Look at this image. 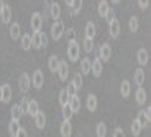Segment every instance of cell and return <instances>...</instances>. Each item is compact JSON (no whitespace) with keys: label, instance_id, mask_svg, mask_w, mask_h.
<instances>
[{"label":"cell","instance_id":"cb8c5ba5","mask_svg":"<svg viewBox=\"0 0 151 137\" xmlns=\"http://www.w3.org/2000/svg\"><path fill=\"white\" fill-rule=\"evenodd\" d=\"M10 114H12V121L20 122V119H22V109H20V106H18V104H13V106H12Z\"/></svg>","mask_w":151,"mask_h":137},{"label":"cell","instance_id":"c3c4849f","mask_svg":"<svg viewBox=\"0 0 151 137\" xmlns=\"http://www.w3.org/2000/svg\"><path fill=\"white\" fill-rule=\"evenodd\" d=\"M4 5H5L4 0H0V13H2V10H4Z\"/></svg>","mask_w":151,"mask_h":137},{"label":"cell","instance_id":"3957f363","mask_svg":"<svg viewBox=\"0 0 151 137\" xmlns=\"http://www.w3.org/2000/svg\"><path fill=\"white\" fill-rule=\"evenodd\" d=\"M31 84H33L36 89H41L43 84H45V74H43L41 69H35L33 76H31Z\"/></svg>","mask_w":151,"mask_h":137},{"label":"cell","instance_id":"2e32d148","mask_svg":"<svg viewBox=\"0 0 151 137\" xmlns=\"http://www.w3.org/2000/svg\"><path fill=\"white\" fill-rule=\"evenodd\" d=\"M120 94L122 98H130V94H132V83H130L128 79H123L120 84Z\"/></svg>","mask_w":151,"mask_h":137},{"label":"cell","instance_id":"836d02e7","mask_svg":"<svg viewBox=\"0 0 151 137\" xmlns=\"http://www.w3.org/2000/svg\"><path fill=\"white\" fill-rule=\"evenodd\" d=\"M82 48H84L86 53H91L92 50H94V40L86 36V38H84V43H82Z\"/></svg>","mask_w":151,"mask_h":137},{"label":"cell","instance_id":"f907efd6","mask_svg":"<svg viewBox=\"0 0 151 137\" xmlns=\"http://www.w3.org/2000/svg\"><path fill=\"white\" fill-rule=\"evenodd\" d=\"M110 2H112L113 5H117V4H120V0H110Z\"/></svg>","mask_w":151,"mask_h":137},{"label":"cell","instance_id":"4316f807","mask_svg":"<svg viewBox=\"0 0 151 137\" xmlns=\"http://www.w3.org/2000/svg\"><path fill=\"white\" fill-rule=\"evenodd\" d=\"M87 109L91 112H95V109H97V98H95V94L87 96Z\"/></svg>","mask_w":151,"mask_h":137},{"label":"cell","instance_id":"d6a6232c","mask_svg":"<svg viewBox=\"0 0 151 137\" xmlns=\"http://www.w3.org/2000/svg\"><path fill=\"white\" fill-rule=\"evenodd\" d=\"M69 98H71V96L68 94L66 88H64V89H61V91H59V104H61V107L66 106V104L69 103Z\"/></svg>","mask_w":151,"mask_h":137},{"label":"cell","instance_id":"30bf717a","mask_svg":"<svg viewBox=\"0 0 151 137\" xmlns=\"http://www.w3.org/2000/svg\"><path fill=\"white\" fill-rule=\"evenodd\" d=\"M12 94H13V91H12V86H10V84H8V83L2 84V103H4V104L10 103Z\"/></svg>","mask_w":151,"mask_h":137},{"label":"cell","instance_id":"ab89813d","mask_svg":"<svg viewBox=\"0 0 151 137\" xmlns=\"http://www.w3.org/2000/svg\"><path fill=\"white\" fill-rule=\"evenodd\" d=\"M71 7H72V13H77L81 10V7H82V0H72Z\"/></svg>","mask_w":151,"mask_h":137},{"label":"cell","instance_id":"603a6c76","mask_svg":"<svg viewBox=\"0 0 151 137\" xmlns=\"http://www.w3.org/2000/svg\"><path fill=\"white\" fill-rule=\"evenodd\" d=\"M58 66H59V58H58L56 55H51V56H49V60H48V68H49V71L56 73V71H58Z\"/></svg>","mask_w":151,"mask_h":137},{"label":"cell","instance_id":"74e56055","mask_svg":"<svg viewBox=\"0 0 151 137\" xmlns=\"http://www.w3.org/2000/svg\"><path fill=\"white\" fill-rule=\"evenodd\" d=\"M130 129H132V134H133V136L138 137V136L141 134V129H143V127H141L136 121H133V124H132V127H130Z\"/></svg>","mask_w":151,"mask_h":137},{"label":"cell","instance_id":"ee69618b","mask_svg":"<svg viewBox=\"0 0 151 137\" xmlns=\"http://www.w3.org/2000/svg\"><path fill=\"white\" fill-rule=\"evenodd\" d=\"M113 137H125L123 129H120V127H118V129H115V130H113Z\"/></svg>","mask_w":151,"mask_h":137},{"label":"cell","instance_id":"4dcf8cb0","mask_svg":"<svg viewBox=\"0 0 151 137\" xmlns=\"http://www.w3.org/2000/svg\"><path fill=\"white\" fill-rule=\"evenodd\" d=\"M109 2L107 0H102L100 4H99V8H97V12H99V15L100 17H105L107 15V12H109Z\"/></svg>","mask_w":151,"mask_h":137},{"label":"cell","instance_id":"ba28073f","mask_svg":"<svg viewBox=\"0 0 151 137\" xmlns=\"http://www.w3.org/2000/svg\"><path fill=\"white\" fill-rule=\"evenodd\" d=\"M120 31H122V25H120V22H118L117 18L109 23V33H110V36H112V38H118Z\"/></svg>","mask_w":151,"mask_h":137},{"label":"cell","instance_id":"5bb4252c","mask_svg":"<svg viewBox=\"0 0 151 137\" xmlns=\"http://www.w3.org/2000/svg\"><path fill=\"white\" fill-rule=\"evenodd\" d=\"M145 78H146V74H145V69H143V68H136V69H135V76H133V81H135V84L138 86V88H140V86H143Z\"/></svg>","mask_w":151,"mask_h":137},{"label":"cell","instance_id":"d590c367","mask_svg":"<svg viewBox=\"0 0 151 137\" xmlns=\"http://www.w3.org/2000/svg\"><path fill=\"white\" fill-rule=\"evenodd\" d=\"M31 48H41L40 46V31H33V35H31Z\"/></svg>","mask_w":151,"mask_h":137},{"label":"cell","instance_id":"f35d334b","mask_svg":"<svg viewBox=\"0 0 151 137\" xmlns=\"http://www.w3.org/2000/svg\"><path fill=\"white\" fill-rule=\"evenodd\" d=\"M40 46L41 48H46L48 46V35L45 31H40Z\"/></svg>","mask_w":151,"mask_h":137},{"label":"cell","instance_id":"8fae6325","mask_svg":"<svg viewBox=\"0 0 151 137\" xmlns=\"http://www.w3.org/2000/svg\"><path fill=\"white\" fill-rule=\"evenodd\" d=\"M49 17H51V18L53 20H59V17H61V7H59V4H58V2H51V4H49Z\"/></svg>","mask_w":151,"mask_h":137},{"label":"cell","instance_id":"60d3db41","mask_svg":"<svg viewBox=\"0 0 151 137\" xmlns=\"http://www.w3.org/2000/svg\"><path fill=\"white\" fill-rule=\"evenodd\" d=\"M28 101H30V99H28V98H22V103L18 104V106H20V109H22V114H27V107H28Z\"/></svg>","mask_w":151,"mask_h":137},{"label":"cell","instance_id":"816d5d0a","mask_svg":"<svg viewBox=\"0 0 151 137\" xmlns=\"http://www.w3.org/2000/svg\"><path fill=\"white\" fill-rule=\"evenodd\" d=\"M0 103H2V84H0Z\"/></svg>","mask_w":151,"mask_h":137},{"label":"cell","instance_id":"7bdbcfd3","mask_svg":"<svg viewBox=\"0 0 151 137\" xmlns=\"http://www.w3.org/2000/svg\"><path fill=\"white\" fill-rule=\"evenodd\" d=\"M66 91H68V94H69V96H74V94H77V89L74 88V84H72V83H69V86L66 88Z\"/></svg>","mask_w":151,"mask_h":137},{"label":"cell","instance_id":"9a60e30c","mask_svg":"<svg viewBox=\"0 0 151 137\" xmlns=\"http://www.w3.org/2000/svg\"><path fill=\"white\" fill-rule=\"evenodd\" d=\"M135 99H136V104H140V106H143V104L146 103L148 94H146V91H145L143 86H140V88L136 89V93H135Z\"/></svg>","mask_w":151,"mask_h":137},{"label":"cell","instance_id":"ffe728a7","mask_svg":"<svg viewBox=\"0 0 151 137\" xmlns=\"http://www.w3.org/2000/svg\"><path fill=\"white\" fill-rule=\"evenodd\" d=\"M0 17H2V23H4V25H7V23H10V20H12V8L8 7L7 4L4 5V10H2V13H0Z\"/></svg>","mask_w":151,"mask_h":137},{"label":"cell","instance_id":"277c9868","mask_svg":"<svg viewBox=\"0 0 151 137\" xmlns=\"http://www.w3.org/2000/svg\"><path fill=\"white\" fill-rule=\"evenodd\" d=\"M30 25H31V30H33V31H41L43 18H41V13H40V12H35L33 15H31Z\"/></svg>","mask_w":151,"mask_h":137},{"label":"cell","instance_id":"7dc6e473","mask_svg":"<svg viewBox=\"0 0 151 137\" xmlns=\"http://www.w3.org/2000/svg\"><path fill=\"white\" fill-rule=\"evenodd\" d=\"M68 36H69L71 40H74V38H72V36H74V28H69V31H68Z\"/></svg>","mask_w":151,"mask_h":137},{"label":"cell","instance_id":"8d00e7d4","mask_svg":"<svg viewBox=\"0 0 151 137\" xmlns=\"http://www.w3.org/2000/svg\"><path fill=\"white\" fill-rule=\"evenodd\" d=\"M63 117H64V121H71V117H72V111H71V107H69V104L63 106Z\"/></svg>","mask_w":151,"mask_h":137},{"label":"cell","instance_id":"8992f818","mask_svg":"<svg viewBox=\"0 0 151 137\" xmlns=\"http://www.w3.org/2000/svg\"><path fill=\"white\" fill-rule=\"evenodd\" d=\"M102 71H104V66H102V61H100V58H95L94 61H91V73L94 74L95 78H100V76H102Z\"/></svg>","mask_w":151,"mask_h":137},{"label":"cell","instance_id":"6da1fadb","mask_svg":"<svg viewBox=\"0 0 151 137\" xmlns=\"http://www.w3.org/2000/svg\"><path fill=\"white\" fill-rule=\"evenodd\" d=\"M81 55V45L77 40H69L68 43V58L69 61H77Z\"/></svg>","mask_w":151,"mask_h":137},{"label":"cell","instance_id":"484cf974","mask_svg":"<svg viewBox=\"0 0 151 137\" xmlns=\"http://www.w3.org/2000/svg\"><path fill=\"white\" fill-rule=\"evenodd\" d=\"M135 121L138 122V124H140L141 127H148V124H150V121H148L146 114H145V109H141L140 112H138V116H136Z\"/></svg>","mask_w":151,"mask_h":137},{"label":"cell","instance_id":"f6af8a7d","mask_svg":"<svg viewBox=\"0 0 151 137\" xmlns=\"http://www.w3.org/2000/svg\"><path fill=\"white\" fill-rule=\"evenodd\" d=\"M150 5V0H138V7L140 8H148Z\"/></svg>","mask_w":151,"mask_h":137},{"label":"cell","instance_id":"52a82bcc","mask_svg":"<svg viewBox=\"0 0 151 137\" xmlns=\"http://www.w3.org/2000/svg\"><path fill=\"white\" fill-rule=\"evenodd\" d=\"M99 58H100V61H109L112 58V48H110L109 43H104L100 46V50H99Z\"/></svg>","mask_w":151,"mask_h":137},{"label":"cell","instance_id":"b9f144b4","mask_svg":"<svg viewBox=\"0 0 151 137\" xmlns=\"http://www.w3.org/2000/svg\"><path fill=\"white\" fill-rule=\"evenodd\" d=\"M104 18H107V23L115 20V12H113V8H109V12H107V15L104 17Z\"/></svg>","mask_w":151,"mask_h":137},{"label":"cell","instance_id":"e0dca14e","mask_svg":"<svg viewBox=\"0 0 151 137\" xmlns=\"http://www.w3.org/2000/svg\"><path fill=\"white\" fill-rule=\"evenodd\" d=\"M59 132H61V137H71L72 136V124H71V121H63Z\"/></svg>","mask_w":151,"mask_h":137},{"label":"cell","instance_id":"7c38bea8","mask_svg":"<svg viewBox=\"0 0 151 137\" xmlns=\"http://www.w3.org/2000/svg\"><path fill=\"white\" fill-rule=\"evenodd\" d=\"M69 107H71V111H72V114H76V112H79V109H81V98L77 94H74V96H71L69 98Z\"/></svg>","mask_w":151,"mask_h":137},{"label":"cell","instance_id":"ac0fdd59","mask_svg":"<svg viewBox=\"0 0 151 137\" xmlns=\"http://www.w3.org/2000/svg\"><path fill=\"white\" fill-rule=\"evenodd\" d=\"M38 112H40V104H38L35 99H30V101H28V107H27V114H30L31 117H35Z\"/></svg>","mask_w":151,"mask_h":137},{"label":"cell","instance_id":"44dd1931","mask_svg":"<svg viewBox=\"0 0 151 137\" xmlns=\"http://www.w3.org/2000/svg\"><path fill=\"white\" fill-rule=\"evenodd\" d=\"M20 45H22V48L25 50V51H28V50L31 48V35L30 33H25L20 36Z\"/></svg>","mask_w":151,"mask_h":137},{"label":"cell","instance_id":"e575fe53","mask_svg":"<svg viewBox=\"0 0 151 137\" xmlns=\"http://www.w3.org/2000/svg\"><path fill=\"white\" fill-rule=\"evenodd\" d=\"M71 83L74 84V88L77 89V91H79V89H82V74H81V73L74 74V78H72Z\"/></svg>","mask_w":151,"mask_h":137},{"label":"cell","instance_id":"5b68a950","mask_svg":"<svg viewBox=\"0 0 151 137\" xmlns=\"http://www.w3.org/2000/svg\"><path fill=\"white\" fill-rule=\"evenodd\" d=\"M30 83H31V78L28 73H22L20 74V79H18V86H20V91L22 93H27L30 89Z\"/></svg>","mask_w":151,"mask_h":137},{"label":"cell","instance_id":"f1b7e54d","mask_svg":"<svg viewBox=\"0 0 151 137\" xmlns=\"http://www.w3.org/2000/svg\"><path fill=\"white\" fill-rule=\"evenodd\" d=\"M81 73L82 74H87V73H91V58H82L81 61Z\"/></svg>","mask_w":151,"mask_h":137},{"label":"cell","instance_id":"681fc988","mask_svg":"<svg viewBox=\"0 0 151 137\" xmlns=\"http://www.w3.org/2000/svg\"><path fill=\"white\" fill-rule=\"evenodd\" d=\"M66 2V5H68V7H71V4H72V0H64Z\"/></svg>","mask_w":151,"mask_h":137},{"label":"cell","instance_id":"9c48e42d","mask_svg":"<svg viewBox=\"0 0 151 137\" xmlns=\"http://www.w3.org/2000/svg\"><path fill=\"white\" fill-rule=\"evenodd\" d=\"M58 74H59V79L61 81H68L69 78V68H68V63L66 61H59V66H58Z\"/></svg>","mask_w":151,"mask_h":137},{"label":"cell","instance_id":"bcb514c9","mask_svg":"<svg viewBox=\"0 0 151 137\" xmlns=\"http://www.w3.org/2000/svg\"><path fill=\"white\" fill-rule=\"evenodd\" d=\"M15 137H28V132L25 129H23V127H20L18 129V132H17V136Z\"/></svg>","mask_w":151,"mask_h":137},{"label":"cell","instance_id":"d4e9b609","mask_svg":"<svg viewBox=\"0 0 151 137\" xmlns=\"http://www.w3.org/2000/svg\"><path fill=\"white\" fill-rule=\"evenodd\" d=\"M128 28H130V31L132 33H136L138 31V28H140V20H138V17H130V20H128Z\"/></svg>","mask_w":151,"mask_h":137},{"label":"cell","instance_id":"d6986e66","mask_svg":"<svg viewBox=\"0 0 151 137\" xmlns=\"http://www.w3.org/2000/svg\"><path fill=\"white\" fill-rule=\"evenodd\" d=\"M33 119H35V126H36L38 129H45V127H46V116H45L43 111H40Z\"/></svg>","mask_w":151,"mask_h":137},{"label":"cell","instance_id":"f5cc1de1","mask_svg":"<svg viewBox=\"0 0 151 137\" xmlns=\"http://www.w3.org/2000/svg\"><path fill=\"white\" fill-rule=\"evenodd\" d=\"M45 2H46V4L49 5V4H51V2H54V0H45Z\"/></svg>","mask_w":151,"mask_h":137},{"label":"cell","instance_id":"83f0119b","mask_svg":"<svg viewBox=\"0 0 151 137\" xmlns=\"http://www.w3.org/2000/svg\"><path fill=\"white\" fill-rule=\"evenodd\" d=\"M86 36L87 38H95V23L94 22H87L86 25Z\"/></svg>","mask_w":151,"mask_h":137},{"label":"cell","instance_id":"4fadbf2b","mask_svg":"<svg viewBox=\"0 0 151 137\" xmlns=\"http://www.w3.org/2000/svg\"><path fill=\"white\" fill-rule=\"evenodd\" d=\"M22 36V27H20V23H10V38L12 40H20Z\"/></svg>","mask_w":151,"mask_h":137},{"label":"cell","instance_id":"f546056e","mask_svg":"<svg viewBox=\"0 0 151 137\" xmlns=\"http://www.w3.org/2000/svg\"><path fill=\"white\" fill-rule=\"evenodd\" d=\"M95 134H97V137H105L107 136V126L105 122H99L97 126H95Z\"/></svg>","mask_w":151,"mask_h":137},{"label":"cell","instance_id":"1f68e13d","mask_svg":"<svg viewBox=\"0 0 151 137\" xmlns=\"http://www.w3.org/2000/svg\"><path fill=\"white\" fill-rule=\"evenodd\" d=\"M18 129H20V122H17V121H10V124H8V134H10L12 137H15V136H17Z\"/></svg>","mask_w":151,"mask_h":137},{"label":"cell","instance_id":"7a4b0ae2","mask_svg":"<svg viewBox=\"0 0 151 137\" xmlns=\"http://www.w3.org/2000/svg\"><path fill=\"white\" fill-rule=\"evenodd\" d=\"M51 38L54 40V42H58V40H61V36L64 35V23L61 22V20H56V22L51 25Z\"/></svg>","mask_w":151,"mask_h":137},{"label":"cell","instance_id":"7402d4cb","mask_svg":"<svg viewBox=\"0 0 151 137\" xmlns=\"http://www.w3.org/2000/svg\"><path fill=\"white\" fill-rule=\"evenodd\" d=\"M136 60L140 63V66H145L148 63V50L145 48H140L138 50V53H136Z\"/></svg>","mask_w":151,"mask_h":137}]
</instances>
